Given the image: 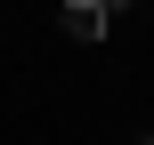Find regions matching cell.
I'll return each instance as SVG.
<instances>
[{
    "mask_svg": "<svg viewBox=\"0 0 154 145\" xmlns=\"http://www.w3.org/2000/svg\"><path fill=\"white\" fill-rule=\"evenodd\" d=\"M146 145H154V137H146Z\"/></svg>",
    "mask_w": 154,
    "mask_h": 145,
    "instance_id": "3",
    "label": "cell"
},
{
    "mask_svg": "<svg viewBox=\"0 0 154 145\" xmlns=\"http://www.w3.org/2000/svg\"><path fill=\"white\" fill-rule=\"evenodd\" d=\"M106 8H130V0H106Z\"/></svg>",
    "mask_w": 154,
    "mask_h": 145,
    "instance_id": "2",
    "label": "cell"
},
{
    "mask_svg": "<svg viewBox=\"0 0 154 145\" xmlns=\"http://www.w3.org/2000/svg\"><path fill=\"white\" fill-rule=\"evenodd\" d=\"M65 32L73 40H106V0H65Z\"/></svg>",
    "mask_w": 154,
    "mask_h": 145,
    "instance_id": "1",
    "label": "cell"
}]
</instances>
